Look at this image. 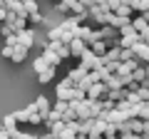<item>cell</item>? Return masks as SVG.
I'll return each mask as SVG.
<instances>
[{
    "mask_svg": "<svg viewBox=\"0 0 149 139\" xmlns=\"http://www.w3.org/2000/svg\"><path fill=\"white\" fill-rule=\"evenodd\" d=\"M80 67H82V70H87V72H95V70H100V67H102V57H97L92 50H87V52L80 57Z\"/></svg>",
    "mask_w": 149,
    "mask_h": 139,
    "instance_id": "1",
    "label": "cell"
},
{
    "mask_svg": "<svg viewBox=\"0 0 149 139\" xmlns=\"http://www.w3.org/2000/svg\"><path fill=\"white\" fill-rule=\"evenodd\" d=\"M104 97H107V85H104V82H95V85L87 90V99H90V102L104 99Z\"/></svg>",
    "mask_w": 149,
    "mask_h": 139,
    "instance_id": "2",
    "label": "cell"
},
{
    "mask_svg": "<svg viewBox=\"0 0 149 139\" xmlns=\"http://www.w3.org/2000/svg\"><path fill=\"white\" fill-rule=\"evenodd\" d=\"M17 40H20V45H22V47H27V50H30L32 47V45H35V30H32V27H25V30H20V32H17Z\"/></svg>",
    "mask_w": 149,
    "mask_h": 139,
    "instance_id": "3",
    "label": "cell"
},
{
    "mask_svg": "<svg viewBox=\"0 0 149 139\" xmlns=\"http://www.w3.org/2000/svg\"><path fill=\"white\" fill-rule=\"evenodd\" d=\"M87 50H90V47H87L85 40H80V38H74L72 42H70V52H72V60H80L82 55L87 52Z\"/></svg>",
    "mask_w": 149,
    "mask_h": 139,
    "instance_id": "4",
    "label": "cell"
},
{
    "mask_svg": "<svg viewBox=\"0 0 149 139\" xmlns=\"http://www.w3.org/2000/svg\"><path fill=\"white\" fill-rule=\"evenodd\" d=\"M35 109L42 114L45 119H47V114L52 112V104H50V99H47L45 95H40V97H35Z\"/></svg>",
    "mask_w": 149,
    "mask_h": 139,
    "instance_id": "5",
    "label": "cell"
},
{
    "mask_svg": "<svg viewBox=\"0 0 149 139\" xmlns=\"http://www.w3.org/2000/svg\"><path fill=\"white\" fill-rule=\"evenodd\" d=\"M17 124H20V122H17L15 114H8V117H3V127H5V132L10 134V137H15V134L20 132V129H17Z\"/></svg>",
    "mask_w": 149,
    "mask_h": 139,
    "instance_id": "6",
    "label": "cell"
},
{
    "mask_svg": "<svg viewBox=\"0 0 149 139\" xmlns=\"http://www.w3.org/2000/svg\"><path fill=\"white\" fill-rule=\"evenodd\" d=\"M27 112H30V114H27V124H30V127H40V124H45V117L35 109V104H30Z\"/></svg>",
    "mask_w": 149,
    "mask_h": 139,
    "instance_id": "7",
    "label": "cell"
},
{
    "mask_svg": "<svg viewBox=\"0 0 149 139\" xmlns=\"http://www.w3.org/2000/svg\"><path fill=\"white\" fill-rule=\"evenodd\" d=\"M134 52H137V57H139V67H142V65H149V45H144V42H137Z\"/></svg>",
    "mask_w": 149,
    "mask_h": 139,
    "instance_id": "8",
    "label": "cell"
},
{
    "mask_svg": "<svg viewBox=\"0 0 149 139\" xmlns=\"http://www.w3.org/2000/svg\"><path fill=\"white\" fill-rule=\"evenodd\" d=\"M100 32H102V40H117V38H122L119 27H112V25H102Z\"/></svg>",
    "mask_w": 149,
    "mask_h": 139,
    "instance_id": "9",
    "label": "cell"
},
{
    "mask_svg": "<svg viewBox=\"0 0 149 139\" xmlns=\"http://www.w3.org/2000/svg\"><path fill=\"white\" fill-rule=\"evenodd\" d=\"M5 8L8 13H15V15H22V17L27 15V10L22 8V0H5Z\"/></svg>",
    "mask_w": 149,
    "mask_h": 139,
    "instance_id": "10",
    "label": "cell"
},
{
    "mask_svg": "<svg viewBox=\"0 0 149 139\" xmlns=\"http://www.w3.org/2000/svg\"><path fill=\"white\" fill-rule=\"evenodd\" d=\"M127 97H129L127 87H119V90H107V99H112V102H122V99H127Z\"/></svg>",
    "mask_w": 149,
    "mask_h": 139,
    "instance_id": "11",
    "label": "cell"
},
{
    "mask_svg": "<svg viewBox=\"0 0 149 139\" xmlns=\"http://www.w3.org/2000/svg\"><path fill=\"white\" fill-rule=\"evenodd\" d=\"M122 50H132V47H137V42H142L139 40V32H134V35H122Z\"/></svg>",
    "mask_w": 149,
    "mask_h": 139,
    "instance_id": "12",
    "label": "cell"
},
{
    "mask_svg": "<svg viewBox=\"0 0 149 139\" xmlns=\"http://www.w3.org/2000/svg\"><path fill=\"white\" fill-rule=\"evenodd\" d=\"M42 57H45V62H47V67H55V70H57L60 62H62V57H60L57 52H52V50H45Z\"/></svg>",
    "mask_w": 149,
    "mask_h": 139,
    "instance_id": "13",
    "label": "cell"
},
{
    "mask_svg": "<svg viewBox=\"0 0 149 139\" xmlns=\"http://www.w3.org/2000/svg\"><path fill=\"white\" fill-rule=\"evenodd\" d=\"M114 13H117L119 17H124V20H132V17H137V10H134L132 5H127V3H122V5H119Z\"/></svg>",
    "mask_w": 149,
    "mask_h": 139,
    "instance_id": "14",
    "label": "cell"
},
{
    "mask_svg": "<svg viewBox=\"0 0 149 139\" xmlns=\"http://www.w3.org/2000/svg\"><path fill=\"white\" fill-rule=\"evenodd\" d=\"M104 85H107V90H119V87H124V77L122 75H109L104 80Z\"/></svg>",
    "mask_w": 149,
    "mask_h": 139,
    "instance_id": "15",
    "label": "cell"
},
{
    "mask_svg": "<svg viewBox=\"0 0 149 139\" xmlns=\"http://www.w3.org/2000/svg\"><path fill=\"white\" fill-rule=\"evenodd\" d=\"M119 124H112V122H107L104 124V139H119Z\"/></svg>",
    "mask_w": 149,
    "mask_h": 139,
    "instance_id": "16",
    "label": "cell"
},
{
    "mask_svg": "<svg viewBox=\"0 0 149 139\" xmlns=\"http://www.w3.org/2000/svg\"><path fill=\"white\" fill-rule=\"evenodd\" d=\"M42 22H45V17H42V13H40V10L27 15V27H32V30H35L37 25H42Z\"/></svg>",
    "mask_w": 149,
    "mask_h": 139,
    "instance_id": "17",
    "label": "cell"
},
{
    "mask_svg": "<svg viewBox=\"0 0 149 139\" xmlns=\"http://www.w3.org/2000/svg\"><path fill=\"white\" fill-rule=\"evenodd\" d=\"M124 119H127V114L119 112V109H112V112H107V122H112V124H122Z\"/></svg>",
    "mask_w": 149,
    "mask_h": 139,
    "instance_id": "18",
    "label": "cell"
},
{
    "mask_svg": "<svg viewBox=\"0 0 149 139\" xmlns=\"http://www.w3.org/2000/svg\"><path fill=\"white\" fill-rule=\"evenodd\" d=\"M90 50H92V52L97 55V57H104V55H107V50H109V47H107V42H104V40H97V42L92 45Z\"/></svg>",
    "mask_w": 149,
    "mask_h": 139,
    "instance_id": "19",
    "label": "cell"
},
{
    "mask_svg": "<svg viewBox=\"0 0 149 139\" xmlns=\"http://www.w3.org/2000/svg\"><path fill=\"white\" fill-rule=\"evenodd\" d=\"M52 77H55V67H47L45 72L37 75V82H40V85H47V82H52Z\"/></svg>",
    "mask_w": 149,
    "mask_h": 139,
    "instance_id": "20",
    "label": "cell"
},
{
    "mask_svg": "<svg viewBox=\"0 0 149 139\" xmlns=\"http://www.w3.org/2000/svg\"><path fill=\"white\" fill-rule=\"evenodd\" d=\"M25 57H27V47H22V45H17L15 47V55H13V62H25Z\"/></svg>",
    "mask_w": 149,
    "mask_h": 139,
    "instance_id": "21",
    "label": "cell"
},
{
    "mask_svg": "<svg viewBox=\"0 0 149 139\" xmlns=\"http://www.w3.org/2000/svg\"><path fill=\"white\" fill-rule=\"evenodd\" d=\"M137 117L142 119V122L149 119V102H139V104H137Z\"/></svg>",
    "mask_w": 149,
    "mask_h": 139,
    "instance_id": "22",
    "label": "cell"
},
{
    "mask_svg": "<svg viewBox=\"0 0 149 139\" xmlns=\"http://www.w3.org/2000/svg\"><path fill=\"white\" fill-rule=\"evenodd\" d=\"M92 35V27L90 25H80L77 30H74V38H80V40H87Z\"/></svg>",
    "mask_w": 149,
    "mask_h": 139,
    "instance_id": "23",
    "label": "cell"
},
{
    "mask_svg": "<svg viewBox=\"0 0 149 139\" xmlns=\"http://www.w3.org/2000/svg\"><path fill=\"white\" fill-rule=\"evenodd\" d=\"M32 70H35V75H40V72H45V70H47V62H45V57H42V55H40V57H37L35 62H32Z\"/></svg>",
    "mask_w": 149,
    "mask_h": 139,
    "instance_id": "24",
    "label": "cell"
},
{
    "mask_svg": "<svg viewBox=\"0 0 149 139\" xmlns=\"http://www.w3.org/2000/svg\"><path fill=\"white\" fill-rule=\"evenodd\" d=\"M132 8L137 10V15H139V13H147V10H149V0H134Z\"/></svg>",
    "mask_w": 149,
    "mask_h": 139,
    "instance_id": "25",
    "label": "cell"
},
{
    "mask_svg": "<svg viewBox=\"0 0 149 139\" xmlns=\"http://www.w3.org/2000/svg\"><path fill=\"white\" fill-rule=\"evenodd\" d=\"M132 25H134V30H137V32H142V30H147V22H144V17L142 15H137V17H132Z\"/></svg>",
    "mask_w": 149,
    "mask_h": 139,
    "instance_id": "26",
    "label": "cell"
},
{
    "mask_svg": "<svg viewBox=\"0 0 149 139\" xmlns=\"http://www.w3.org/2000/svg\"><path fill=\"white\" fill-rule=\"evenodd\" d=\"M15 27L10 25V22H3V25H0V35H3V38H10V35H15Z\"/></svg>",
    "mask_w": 149,
    "mask_h": 139,
    "instance_id": "27",
    "label": "cell"
},
{
    "mask_svg": "<svg viewBox=\"0 0 149 139\" xmlns=\"http://www.w3.org/2000/svg\"><path fill=\"white\" fill-rule=\"evenodd\" d=\"M45 38H47L50 42H52V40H62V27H52V30H50Z\"/></svg>",
    "mask_w": 149,
    "mask_h": 139,
    "instance_id": "28",
    "label": "cell"
},
{
    "mask_svg": "<svg viewBox=\"0 0 149 139\" xmlns=\"http://www.w3.org/2000/svg\"><path fill=\"white\" fill-rule=\"evenodd\" d=\"M52 109H57L60 114H65V112L70 109V102H67V99H57V102H55V107H52Z\"/></svg>",
    "mask_w": 149,
    "mask_h": 139,
    "instance_id": "29",
    "label": "cell"
},
{
    "mask_svg": "<svg viewBox=\"0 0 149 139\" xmlns=\"http://www.w3.org/2000/svg\"><path fill=\"white\" fill-rule=\"evenodd\" d=\"M22 8H25V10H27V15H30V13H37V10H40V8H37V3H35V0H22Z\"/></svg>",
    "mask_w": 149,
    "mask_h": 139,
    "instance_id": "30",
    "label": "cell"
},
{
    "mask_svg": "<svg viewBox=\"0 0 149 139\" xmlns=\"http://www.w3.org/2000/svg\"><path fill=\"white\" fill-rule=\"evenodd\" d=\"M132 77H134L137 82H142V85H144V82H147V75H144V67H137V70L132 72Z\"/></svg>",
    "mask_w": 149,
    "mask_h": 139,
    "instance_id": "31",
    "label": "cell"
},
{
    "mask_svg": "<svg viewBox=\"0 0 149 139\" xmlns=\"http://www.w3.org/2000/svg\"><path fill=\"white\" fill-rule=\"evenodd\" d=\"M129 60H139L137 52H134V47L132 50H122V62H129Z\"/></svg>",
    "mask_w": 149,
    "mask_h": 139,
    "instance_id": "32",
    "label": "cell"
},
{
    "mask_svg": "<svg viewBox=\"0 0 149 139\" xmlns=\"http://www.w3.org/2000/svg\"><path fill=\"white\" fill-rule=\"evenodd\" d=\"M57 119H62V114H60L57 109H52V112L47 114V119H45V124H52V122H57Z\"/></svg>",
    "mask_w": 149,
    "mask_h": 139,
    "instance_id": "33",
    "label": "cell"
},
{
    "mask_svg": "<svg viewBox=\"0 0 149 139\" xmlns=\"http://www.w3.org/2000/svg\"><path fill=\"white\" fill-rule=\"evenodd\" d=\"M137 95H139V99H142V102H149V90H147V87H139V90H137Z\"/></svg>",
    "mask_w": 149,
    "mask_h": 139,
    "instance_id": "34",
    "label": "cell"
},
{
    "mask_svg": "<svg viewBox=\"0 0 149 139\" xmlns=\"http://www.w3.org/2000/svg\"><path fill=\"white\" fill-rule=\"evenodd\" d=\"M119 139H142V134H137V132H119Z\"/></svg>",
    "mask_w": 149,
    "mask_h": 139,
    "instance_id": "35",
    "label": "cell"
},
{
    "mask_svg": "<svg viewBox=\"0 0 149 139\" xmlns=\"http://www.w3.org/2000/svg\"><path fill=\"white\" fill-rule=\"evenodd\" d=\"M27 114H30V112H27V107H25V109H20V112H15V117H17V122H20V124L22 122L27 124Z\"/></svg>",
    "mask_w": 149,
    "mask_h": 139,
    "instance_id": "36",
    "label": "cell"
},
{
    "mask_svg": "<svg viewBox=\"0 0 149 139\" xmlns=\"http://www.w3.org/2000/svg\"><path fill=\"white\" fill-rule=\"evenodd\" d=\"M13 55H15V47L5 45V47H3V57H5V60H13Z\"/></svg>",
    "mask_w": 149,
    "mask_h": 139,
    "instance_id": "37",
    "label": "cell"
},
{
    "mask_svg": "<svg viewBox=\"0 0 149 139\" xmlns=\"http://www.w3.org/2000/svg\"><path fill=\"white\" fill-rule=\"evenodd\" d=\"M139 40H142L144 45H149V27H147V30H142V32H139Z\"/></svg>",
    "mask_w": 149,
    "mask_h": 139,
    "instance_id": "38",
    "label": "cell"
},
{
    "mask_svg": "<svg viewBox=\"0 0 149 139\" xmlns=\"http://www.w3.org/2000/svg\"><path fill=\"white\" fill-rule=\"evenodd\" d=\"M82 5H85V10H92V8L97 5V0H80Z\"/></svg>",
    "mask_w": 149,
    "mask_h": 139,
    "instance_id": "39",
    "label": "cell"
},
{
    "mask_svg": "<svg viewBox=\"0 0 149 139\" xmlns=\"http://www.w3.org/2000/svg\"><path fill=\"white\" fill-rule=\"evenodd\" d=\"M5 17H8V8L0 5V22H5Z\"/></svg>",
    "mask_w": 149,
    "mask_h": 139,
    "instance_id": "40",
    "label": "cell"
},
{
    "mask_svg": "<svg viewBox=\"0 0 149 139\" xmlns=\"http://www.w3.org/2000/svg\"><path fill=\"white\" fill-rule=\"evenodd\" d=\"M139 15H142V17H144V22L149 25V10H147V13H139Z\"/></svg>",
    "mask_w": 149,
    "mask_h": 139,
    "instance_id": "41",
    "label": "cell"
},
{
    "mask_svg": "<svg viewBox=\"0 0 149 139\" xmlns=\"http://www.w3.org/2000/svg\"><path fill=\"white\" fill-rule=\"evenodd\" d=\"M144 87H147V90H149V80H147V82H144Z\"/></svg>",
    "mask_w": 149,
    "mask_h": 139,
    "instance_id": "42",
    "label": "cell"
},
{
    "mask_svg": "<svg viewBox=\"0 0 149 139\" xmlns=\"http://www.w3.org/2000/svg\"><path fill=\"white\" fill-rule=\"evenodd\" d=\"M52 139H65V137H52Z\"/></svg>",
    "mask_w": 149,
    "mask_h": 139,
    "instance_id": "43",
    "label": "cell"
},
{
    "mask_svg": "<svg viewBox=\"0 0 149 139\" xmlns=\"http://www.w3.org/2000/svg\"><path fill=\"white\" fill-rule=\"evenodd\" d=\"M0 25H3V22H0ZM0 38H3V35H0Z\"/></svg>",
    "mask_w": 149,
    "mask_h": 139,
    "instance_id": "44",
    "label": "cell"
},
{
    "mask_svg": "<svg viewBox=\"0 0 149 139\" xmlns=\"http://www.w3.org/2000/svg\"><path fill=\"white\" fill-rule=\"evenodd\" d=\"M55 3H57V0H55Z\"/></svg>",
    "mask_w": 149,
    "mask_h": 139,
    "instance_id": "45",
    "label": "cell"
}]
</instances>
